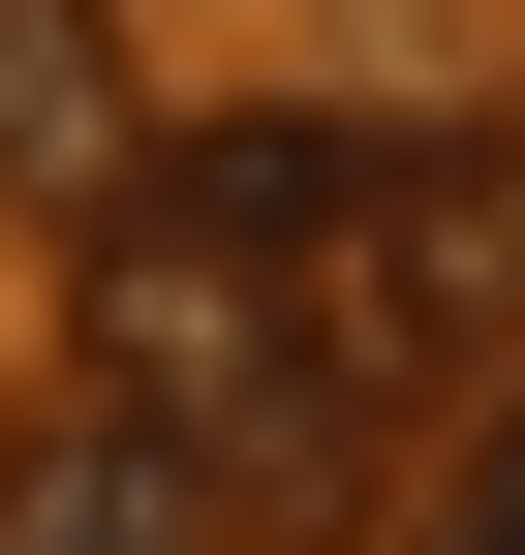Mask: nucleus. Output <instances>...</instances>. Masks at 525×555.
Here are the masks:
<instances>
[{"instance_id":"obj_1","label":"nucleus","mask_w":525,"mask_h":555,"mask_svg":"<svg viewBox=\"0 0 525 555\" xmlns=\"http://www.w3.org/2000/svg\"><path fill=\"white\" fill-rule=\"evenodd\" d=\"M0 555H247V494L185 463V401H62V433H0Z\"/></svg>"},{"instance_id":"obj_2","label":"nucleus","mask_w":525,"mask_h":555,"mask_svg":"<svg viewBox=\"0 0 525 555\" xmlns=\"http://www.w3.org/2000/svg\"><path fill=\"white\" fill-rule=\"evenodd\" d=\"M124 124H155L124 93V0H0V185H31V217H93Z\"/></svg>"},{"instance_id":"obj_3","label":"nucleus","mask_w":525,"mask_h":555,"mask_svg":"<svg viewBox=\"0 0 525 555\" xmlns=\"http://www.w3.org/2000/svg\"><path fill=\"white\" fill-rule=\"evenodd\" d=\"M402 555H525V371H464V433H433V494H402Z\"/></svg>"}]
</instances>
